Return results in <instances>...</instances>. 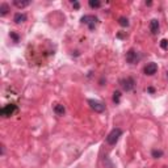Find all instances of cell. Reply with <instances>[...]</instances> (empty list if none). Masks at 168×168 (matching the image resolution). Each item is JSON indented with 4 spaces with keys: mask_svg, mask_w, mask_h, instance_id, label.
<instances>
[{
    "mask_svg": "<svg viewBox=\"0 0 168 168\" xmlns=\"http://www.w3.org/2000/svg\"><path fill=\"white\" fill-rule=\"evenodd\" d=\"M118 23H120V25H121V26H127V25H129V20H127L126 17H120Z\"/></svg>",
    "mask_w": 168,
    "mask_h": 168,
    "instance_id": "obj_14",
    "label": "cell"
},
{
    "mask_svg": "<svg viewBox=\"0 0 168 168\" xmlns=\"http://www.w3.org/2000/svg\"><path fill=\"white\" fill-rule=\"evenodd\" d=\"M167 78H168V72H167Z\"/></svg>",
    "mask_w": 168,
    "mask_h": 168,
    "instance_id": "obj_19",
    "label": "cell"
},
{
    "mask_svg": "<svg viewBox=\"0 0 168 168\" xmlns=\"http://www.w3.org/2000/svg\"><path fill=\"white\" fill-rule=\"evenodd\" d=\"M89 7L91 8H100L101 7V2L100 0H89Z\"/></svg>",
    "mask_w": 168,
    "mask_h": 168,
    "instance_id": "obj_13",
    "label": "cell"
},
{
    "mask_svg": "<svg viewBox=\"0 0 168 168\" xmlns=\"http://www.w3.org/2000/svg\"><path fill=\"white\" fill-rule=\"evenodd\" d=\"M72 4H74V8H75V9H79V7H80V4H79L78 2H74Z\"/></svg>",
    "mask_w": 168,
    "mask_h": 168,
    "instance_id": "obj_18",
    "label": "cell"
},
{
    "mask_svg": "<svg viewBox=\"0 0 168 168\" xmlns=\"http://www.w3.org/2000/svg\"><path fill=\"white\" fill-rule=\"evenodd\" d=\"M120 84H121V88L123 91L129 92V91H131L133 88H134L135 82H134V79H133V78H123V79H121Z\"/></svg>",
    "mask_w": 168,
    "mask_h": 168,
    "instance_id": "obj_2",
    "label": "cell"
},
{
    "mask_svg": "<svg viewBox=\"0 0 168 168\" xmlns=\"http://www.w3.org/2000/svg\"><path fill=\"white\" fill-rule=\"evenodd\" d=\"M156 71H158V64L154 63V62H151V63H147V64L144 66V68H143V72L146 75H148V76L156 74Z\"/></svg>",
    "mask_w": 168,
    "mask_h": 168,
    "instance_id": "obj_6",
    "label": "cell"
},
{
    "mask_svg": "<svg viewBox=\"0 0 168 168\" xmlns=\"http://www.w3.org/2000/svg\"><path fill=\"white\" fill-rule=\"evenodd\" d=\"M160 47L163 49V50H167V47H168V41H167V39H162Z\"/></svg>",
    "mask_w": 168,
    "mask_h": 168,
    "instance_id": "obj_16",
    "label": "cell"
},
{
    "mask_svg": "<svg viewBox=\"0 0 168 168\" xmlns=\"http://www.w3.org/2000/svg\"><path fill=\"white\" fill-rule=\"evenodd\" d=\"M88 104H89V107L95 110L97 113H103L105 110V105L101 103V101H97V100H88Z\"/></svg>",
    "mask_w": 168,
    "mask_h": 168,
    "instance_id": "obj_4",
    "label": "cell"
},
{
    "mask_svg": "<svg viewBox=\"0 0 168 168\" xmlns=\"http://www.w3.org/2000/svg\"><path fill=\"white\" fill-rule=\"evenodd\" d=\"M141 59V57H139V54L137 53L135 50H129L126 53V60H127V63H130V64H134V63H137Z\"/></svg>",
    "mask_w": 168,
    "mask_h": 168,
    "instance_id": "obj_5",
    "label": "cell"
},
{
    "mask_svg": "<svg viewBox=\"0 0 168 168\" xmlns=\"http://www.w3.org/2000/svg\"><path fill=\"white\" fill-rule=\"evenodd\" d=\"M13 20H15L16 24H21V23H24V21H26V16L24 15V13H16Z\"/></svg>",
    "mask_w": 168,
    "mask_h": 168,
    "instance_id": "obj_9",
    "label": "cell"
},
{
    "mask_svg": "<svg viewBox=\"0 0 168 168\" xmlns=\"http://www.w3.org/2000/svg\"><path fill=\"white\" fill-rule=\"evenodd\" d=\"M54 112H55L57 114H58V116H63L64 112H66V109H64L63 105L58 104V105H55V107H54Z\"/></svg>",
    "mask_w": 168,
    "mask_h": 168,
    "instance_id": "obj_11",
    "label": "cell"
},
{
    "mask_svg": "<svg viewBox=\"0 0 168 168\" xmlns=\"http://www.w3.org/2000/svg\"><path fill=\"white\" fill-rule=\"evenodd\" d=\"M30 4L29 0H15V5L17 8H25V7H28Z\"/></svg>",
    "mask_w": 168,
    "mask_h": 168,
    "instance_id": "obj_10",
    "label": "cell"
},
{
    "mask_svg": "<svg viewBox=\"0 0 168 168\" xmlns=\"http://www.w3.org/2000/svg\"><path fill=\"white\" fill-rule=\"evenodd\" d=\"M8 11H9V7H8V4L3 3L2 5H0V15H2V16H5L7 13H8Z\"/></svg>",
    "mask_w": 168,
    "mask_h": 168,
    "instance_id": "obj_12",
    "label": "cell"
},
{
    "mask_svg": "<svg viewBox=\"0 0 168 168\" xmlns=\"http://www.w3.org/2000/svg\"><path fill=\"white\" fill-rule=\"evenodd\" d=\"M82 23H83V24H87L88 26H89L91 30H93L95 26H96V24H97V17L92 16V15L83 16V17H82Z\"/></svg>",
    "mask_w": 168,
    "mask_h": 168,
    "instance_id": "obj_3",
    "label": "cell"
},
{
    "mask_svg": "<svg viewBox=\"0 0 168 168\" xmlns=\"http://www.w3.org/2000/svg\"><path fill=\"white\" fill-rule=\"evenodd\" d=\"M15 112H16V105L9 104V105H5V107L2 109V116L3 117H9Z\"/></svg>",
    "mask_w": 168,
    "mask_h": 168,
    "instance_id": "obj_7",
    "label": "cell"
},
{
    "mask_svg": "<svg viewBox=\"0 0 168 168\" xmlns=\"http://www.w3.org/2000/svg\"><path fill=\"white\" fill-rule=\"evenodd\" d=\"M162 155H163L162 151H156V150H154V151H152V156L154 158H159V156H162Z\"/></svg>",
    "mask_w": 168,
    "mask_h": 168,
    "instance_id": "obj_17",
    "label": "cell"
},
{
    "mask_svg": "<svg viewBox=\"0 0 168 168\" xmlns=\"http://www.w3.org/2000/svg\"><path fill=\"white\" fill-rule=\"evenodd\" d=\"M121 135H122V130L121 129H113L107 137V143L108 144H116Z\"/></svg>",
    "mask_w": 168,
    "mask_h": 168,
    "instance_id": "obj_1",
    "label": "cell"
},
{
    "mask_svg": "<svg viewBox=\"0 0 168 168\" xmlns=\"http://www.w3.org/2000/svg\"><path fill=\"white\" fill-rule=\"evenodd\" d=\"M150 30H151L152 34H156L159 32V21L158 20H151V23H150Z\"/></svg>",
    "mask_w": 168,
    "mask_h": 168,
    "instance_id": "obj_8",
    "label": "cell"
},
{
    "mask_svg": "<svg viewBox=\"0 0 168 168\" xmlns=\"http://www.w3.org/2000/svg\"><path fill=\"white\" fill-rule=\"evenodd\" d=\"M114 96H113V100H114V103H120V96H121V93H120V92H114V93H113Z\"/></svg>",
    "mask_w": 168,
    "mask_h": 168,
    "instance_id": "obj_15",
    "label": "cell"
}]
</instances>
